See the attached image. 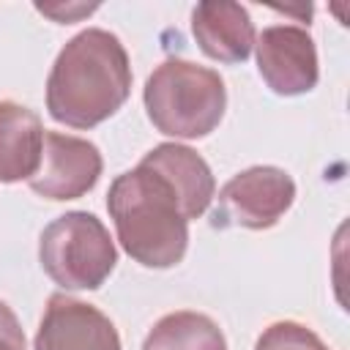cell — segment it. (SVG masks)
Instances as JSON below:
<instances>
[{
  "label": "cell",
  "instance_id": "1",
  "mask_svg": "<svg viewBox=\"0 0 350 350\" xmlns=\"http://www.w3.org/2000/svg\"><path fill=\"white\" fill-rule=\"evenodd\" d=\"M131 68L123 44L107 30L74 36L57 55L49 82V115L74 129H90L107 120L126 101Z\"/></svg>",
  "mask_w": 350,
  "mask_h": 350
},
{
  "label": "cell",
  "instance_id": "2",
  "mask_svg": "<svg viewBox=\"0 0 350 350\" xmlns=\"http://www.w3.org/2000/svg\"><path fill=\"white\" fill-rule=\"evenodd\" d=\"M123 249L148 268L180 262L189 243L186 216L172 189L150 170L137 167L112 180L107 197Z\"/></svg>",
  "mask_w": 350,
  "mask_h": 350
},
{
  "label": "cell",
  "instance_id": "3",
  "mask_svg": "<svg viewBox=\"0 0 350 350\" xmlns=\"http://www.w3.org/2000/svg\"><path fill=\"white\" fill-rule=\"evenodd\" d=\"M227 93L216 71L189 63H161L145 85L148 118L161 134L197 139L211 134L224 115Z\"/></svg>",
  "mask_w": 350,
  "mask_h": 350
},
{
  "label": "cell",
  "instance_id": "4",
  "mask_svg": "<svg viewBox=\"0 0 350 350\" xmlns=\"http://www.w3.org/2000/svg\"><path fill=\"white\" fill-rule=\"evenodd\" d=\"M38 257L55 284L66 290H96L115 268V243L93 213L74 211L41 232Z\"/></svg>",
  "mask_w": 350,
  "mask_h": 350
},
{
  "label": "cell",
  "instance_id": "5",
  "mask_svg": "<svg viewBox=\"0 0 350 350\" xmlns=\"http://www.w3.org/2000/svg\"><path fill=\"white\" fill-rule=\"evenodd\" d=\"M295 200L293 178L279 167H252L238 172L219 191L216 224L265 230L276 224Z\"/></svg>",
  "mask_w": 350,
  "mask_h": 350
},
{
  "label": "cell",
  "instance_id": "6",
  "mask_svg": "<svg viewBox=\"0 0 350 350\" xmlns=\"http://www.w3.org/2000/svg\"><path fill=\"white\" fill-rule=\"evenodd\" d=\"M101 175V153L79 137L44 131V150L30 186L46 200H77L96 186Z\"/></svg>",
  "mask_w": 350,
  "mask_h": 350
},
{
  "label": "cell",
  "instance_id": "7",
  "mask_svg": "<svg viewBox=\"0 0 350 350\" xmlns=\"http://www.w3.org/2000/svg\"><path fill=\"white\" fill-rule=\"evenodd\" d=\"M257 66L268 88L279 96H298L317 82V52L306 30L276 25L257 38Z\"/></svg>",
  "mask_w": 350,
  "mask_h": 350
},
{
  "label": "cell",
  "instance_id": "8",
  "mask_svg": "<svg viewBox=\"0 0 350 350\" xmlns=\"http://www.w3.org/2000/svg\"><path fill=\"white\" fill-rule=\"evenodd\" d=\"M36 350H120V339L96 306L52 295L36 334Z\"/></svg>",
  "mask_w": 350,
  "mask_h": 350
},
{
  "label": "cell",
  "instance_id": "9",
  "mask_svg": "<svg viewBox=\"0 0 350 350\" xmlns=\"http://www.w3.org/2000/svg\"><path fill=\"white\" fill-rule=\"evenodd\" d=\"M139 167L156 172L175 194L186 219H197L213 200V175L202 156L186 145H159L153 148Z\"/></svg>",
  "mask_w": 350,
  "mask_h": 350
},
{
  "label": "cell",
  "instance_id": "10",
  "mask_svg": "<svg viewBox=\"0 0 350 350\" xmlns=\"http://www.w3.org/2000/svg\"><path fill=\"white\" fill-rule=\"evenodd\" d=\"M191 30L208 57L238 63L254 46V25L238 3H200L191 14Z\"/></svg>",
  "mask_w": 350,
  "mask_h": 350
},
{
  "label": "cell",
  "instance_id": "11",
  "mask_svg": "<svg viewBox=\"0 0 350 350\" xmlns=\"http://www.w3.org/2000/svg\"><path fill=\"white\" fill-rule=\"evenodd\" d=\"M44 126L22 104L0 101V180L14 183L33 178L41 164Z\"/></svg>",
  "mask_w": 350,
  "mask_h": 350
},
{
  "label": "cell",
  "instance_id": "12",
  "mask_svg": "<svg viewBox=\"0 0 350 350\" xmlns=\"http://www.w3.org/2000/svg\"><path fill=\"white\" fill-rule=\"evenodd\" d=\"M142 350H227L219 325L200 312H172L161 317Z\"/></svg>",
  "mask_w": 350,
  "mask_h": 350
},
{
  "label": "cell",
  "instance_id": "13",
  "mask_svg": "<svg viewBox=\"0 0 350 350\" xmlns=\"http://www.w3.org/2000/svg\"><path fill=\"white\" fill-rule=\"evenodd\" d=\"M254 350H328L314 331H309L301 323L282 320L262 331Z\"/></svg>",
  "mask_w": 350,
  "mask_h": 350
},
{
  "label": "cell",
  "instance_id": "14",
  "mask_svg": "<svg viewBox=\"0 0 350 350\" xmlns=\"http://www.w3.org/2000/svg\"><path fill=\"white\" fill-rule=\"evenodd\" d=\"M0 350H25V334L8 304L0 301Z\"/></svg>",
  "mask_w": 350,
  "mask_h": 350
},
{
  "label": "cell",
  "instance_id": "15",
  "mask_svg": "<svg viewBox=\"0 0 350 350\" xmlns=\"http://www.w3.org/2000/svg\"><path fill=\"white\" fill-rule=\"evenodd\" d=\"M38 11L41 14H46V16H52L55 22H74V19H79V16H88V14H93L96 11V5H38Z\"/></svg>",
  "mask_w": 350,
  "mask_h": 350
}]
</instances>
